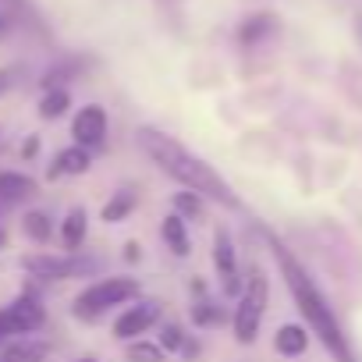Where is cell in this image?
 Returning a JSON list of instances; mask_svg holds the SVG:
<instances>
[{"mask_svg":"<svg viewBox=\"0 0 362 362\" xmlns=\"http://www.w3.org/2000/svg\"><path fill=\"white\" fill-rule=\"evenodd\" d=\"M135 142H139V149H142L167 177L177 181L181 189H189V192H196V196H203L206 203H217V206H224V210H242V199L235 196V189L228 185V181H224L203 156L189 153L174 135H167V132H160V128H153V124H142V128L135 132Z\"/></svg>","mask_w":362,"mask_h":362,"instance_id":"1","label":"cell"},{"mask_svg":"<svg viewBox=\"0 0 362 362\" xmlns=\"http://www.w3.org/2000/svg\"><path fill=\"white\" fill-rule=\"evenodd\" d=\"M263 235H267V242H270V249H274V259H277V267H281V277H284V284H288V291H291V298H295L302 320L309 323V330L323 341V348L334 355V362H355V351H351V344H348V337H344V330H341V323H337L330 302L323 298V291H320L316 281L309 277V270L295 259V252H291L274 231L263 228Z\"/></svg>","mask_w":362,"mask_h":362,"instance_id":"2","label":"cell"},{"mask_svg":"<svg viewBox=\"0 0 362 362\" xmlns=\"http://www.w3.org/2000/svg\"><path fill=\"white\" fill-rule=\"evenodd\" d=\"M142 295L135 277H100L89 288H82V295L71 302V316L82 323H96L107 313H114L117 305H128Z\"/></svg>","mask_w":362,"mask_h":362,"instance_id":"3","label":"cell"},{"mask_svg":"<svg viewBox=\"0 0 362 362\" xmlns=\"http://www.w3.org/2000/svg\"><path fill=\"white\" fill-rule=\"evenodd\" d=\"M22 270L36 281H78V277H100L103 259L86 252H29L22 256Z\"/></svg>","mask_w":362,"mask_h":362,"instance_id":"4","label":"cell"},{"mask_svg":"<svg viewBox=\"0 0 362 362\" xmlns=\"http://www.w3.org/2000/svg\"><path fill=\"white\" fill-rule=\"evenodd\" d=\"M267 302H270V281H267V274L259 267H252L249 281L238 291V305H235V341L238 344H252L256 341L263 313H267Z\"/></svg>","mask_w":362,"mask_h":362,"instance_id":"5","label":"cell"},{"mask_svg":"<svg viewBox=\"0 0 362 362\" xmlns=\"http://www.w3.org/2000/svg\"><path fill=\"white\" fill-rule=\"evenodd\" d=\"M43 323H47V309H43L40 295H33V291H22L8 305H0V337L4 341L33 337Z\"/></svg>","mask_w":362,"mask_h":362,"instance_id":"6","label":"cell"},{"mask_svg":"<svg viewBox=\"0 0 362 362\" xmlns=\"http://www.w3.org/2000/svg\"><path fill=\"white\" fill-rule=\"evenodd\" d=\"M153 323H160V302L156 298H135L121 309V316L114 320V337L117 341H135L142 337Z\"/></svg>","mask_w":362,"mask_h":362,"instance_id":"7","label":"cell"},{"mask_svg":"<svg viewBox=\"0 0 362 362\" xmlns=\"http://www.w3.org/2000/svg\"><path fill=\"white\" fill-rule=\"evenodd\" d=\"M214 267H217V277H221L224 295H238V291H242L238 249H235V242H231V235H228L224 228L214 231Z\"/></svg>","mask_w":362,"mask_h":362,"instance_id":"8","label":"cell"},{"mask_svg":"<svg viewBox=\"0 0 362 362\" xmlns=\"http://www.w3.org/2000/svg\"><path fill=\"white\" fill-rule=\"evenodd\" d=\"M107 110L100 107V103H86L78 114H75V121H71V139H75V146H82V149H100L103 142H107Z\"/></svg>","mask_w":362,"mask_h":362,"instance_id":"9","label":"cell"},{"mask_svg":"<svg viewBox=\"0 0 362 362\" xmlns=\"http://www.w3.org/2000/svg\"><path fill=\"white\" fill-rule=\"evenodd\" d=\"M40 196V181L18 170H0V210H18Z\"/></svg>","mask_w":362,"mask_h":362,"instance_id":"10","label":"cell"},{"mask_svg":"<svg viewBox=\"0 0 362 362\" xmlns=\"http://www.w3.org/2000/svg\"><path fill=\"white\" fill-rule=\"evenodd\" d=\"M93 167V153L82 149V146H68L54 156V163L47 167V181H57V177H78Z\"/></svg>","mask_w":362,"mask_h":362,"instance_id":"11","label":"cell"},{"mask_svg":"<svg viewBox=\"0 0 362 362\" xmlns=\"http://www.w3.org/2000/svg\"><path fill=\"white\" fill-rule=\"evenodd\" d=\"M50 344L40 337H15L0 344V362H47Z\"/></svg>","mask_w":362,"mask_h":362,"instance_id":"12","label":"cell"},{"mask_svg":"<svg viewBox=\"0 0 362 362\" xmlns=\"http://www.w3.org/2000/svg\"><path fill=\"white\" fill-rule=\"evenodd\" d=\"M160 238H163V242H167V249H170L174 256H181V259H185V256L192 252L189 228H185V221H181L177 214H167V217L160 221Z\"/></svg>","mask_w":362,"mask_h":362,"instance_id":"13","label":"cell"},{"mask_svg":"<svg viewBox=\"0 0 362 362\" xmlns=\"http://www.w3.org/2000/svg\"><path fill=\"white\" fill-rule=\"evenodd\" d=\"M135 206H139V192L124 185V189H117V192L107 199V206L100 210V221H103V224H121V221L132 217Z\"/></svg>","mask_w":362,"mask_h":362,"instance_id":"14","label":"cell"},{"mask_svg":"<svg viewBox=\"0 0 362 362\" xmlns=\"http://www.w3.org/2000/svg\"><path fill=\"white\" fill-rule=\"evenodd\" d=\"M86 235H89V214H86L82 206L68 210V217H64V224H61L64 252H78V249H82V242H86Z\"/></svg>","mask_w":362,"mask_h":362,"instance_id":"15","label":"cell"},{"mask_svg":"<svg viewBox=\"0 0 362 362\" xmlns=\"http://www.w3.org/2000/svg\"><path fill=\"white\" fill-rule=\"evenodd\" d=\"M277 33V18L274 15H252V18H245L242 25H238V43L242 47H256V43H263L267 36H274Z\"/></svg>","mask_w":362,"mask_h":362,"instance_id":"16","label":"cell"},{"mask_svg":"<svg viewBox=\"0 0 362 362\" xmlns=\"http://www.w3.org/2000/svg\"><path fill=\"white\" fill-rule=\"evenodd\" d=\"M274 348H277L281 355L295 358V355H302V351L309 348V330L298 327V323H284V327L277 330V337H274Z\"/></svg>","mask_w":362,"mask_h":362,"instance_id":"17","label":"cell"},{"mask_svg":"<svg viewBox=\"0 0 362 362\" xmlns=\"http://www.w3.org/2000/svg\"><path fill=\"white\" fill-rule=\"evenodd\" d=\"M22 235H25L29 242H36V245H47V242L54 238V221H50L43 210H29V214L22 217Z\"/></svg>","mask_w":362,"mask_h":362,"instance_id":"18","label":"cell"},{"mask_svg":"<svg viewBox=\"0 0 362 362\" xmlns=\"http://www.w3.org/2000/svg\"><path fill=\"white\" fill-rule=\"evenodd\" d=\"M82 68H86V61H82V57H68V61L54 64V68L43 75V89H64V82L78 78V75H82Z\"/></svg>","mask_w":362,"mask_h":362,"instance_id":"19","label":"cell"},{"mask_svg":"<svg viewBox=\"0 0 362 362\" xmlns=\"http://www.w3.org/2000/svg\"><path fill=\"white\" fill-rule=\"evenodd\" d=\"M192 291L199 295L196 305H192V320H196V327H214V323H221V309L206 298V284H203V281H192Z\"/></svg>","mask_w":362,"mask_h":362,"instance_id":"20","label":"cell"},{"mask_svg":"<svg viewBox=\"0 0 362 362\" xmlns=\"http://www.w3.org/2000/svg\"><path fill=\"white\" fill-rule=\"evenodd\" d=\"M174 214H177L181 221H196V224H199V221H206V199L185 189V192L174 196Z\"/></svg>","mask_w":362,"mask_h":362,"instance_id":"21","label":"cell"},{"mask_svg":"<svg viewBox=\"0 0 362 362\" xmlns=\"http://www.w3.org/2000/svg\"><path fill=\"white\" fill-rule=\"evenodd\" d=\"M68 107H71V93L68 89H47L43 100H40V117L43 121H57V117L68 114Z\"/></svg>","mask_w":362,"mask_h":362,"instance_id":"22","label":"cell"},{"mask_svg":"<svg viewBox=\"0 0 362 362\" xmlns=\"http://www.w3.org/2000/svg\"><path fill=\"white\" fill-rule=\"evenodd\" d=\"M124 358L128 362H167V351L153 341L135 337V341H124Z\"/></svg>","mask_w":362,"mask_h":362,"instance_id":"23","label":"cell"},{"mask_svg":"<svg viewBox=\"0 0 362 362\" xmlns=\"http://www.w3.org/2000/svg\"><path fill=\"white\" fill-rule=\"evenodd\" d=\"M0 8H4L8 15H15V22L22 18L25 25H33L36 33H43V15H40V8L33 4V0H0Z\"/></svg>","mask_w":362,"mask_h":362,"instance_id":"24","label":"cell"},{"mask_svg":"<svg viewBox=\"0 0 362 362\" xmlns=\"http://www.w3.org/2000/svg\"><path fill=\"white\" fill-rule=\"evenodd\" d=\"M185 341H189V334H185V327H181V323H174V320H163L160 323V348L170 355V351H181V348H185Z\"/></svg>","mask_w":362,"mask_h":362,"instance_id":"25","label":"cell"},{"mask_svg":"<svg viewBox=\"0 0 362 362\" xmlns=\"http://www.w3.org/2000/svg\"><path fill=\"white\" fill-rule=\"evenodd\" d=\"M25 78V68L22 64H8V68H0V96H8L11 89H18Z\"/></svg>","mask_w":362,"mask_h":362,"instance_id":"26","label":"cell"},{"mask_svg":"<svg viewBox=\"0 0 362 362\" xmlns=\"http://www.w3.org/2000/svg\"><path fill=\"white\" fill-rule=\"evenodd\" d=\"M11 29H15V15H8L4 8H0V43L11 36Z\"/></svg>","mask_w":362,"mask_h":362,"instance_id":"27","label":"cell"},{"mask_svg":"<svg viewBox=\"0 0 362 362\" xmlns=\"http://www.w3.org/2000/svg\"><path fill=\"white\" fill-rule=\"evenodd\" d=\"M36 153H40V139H36V135H33V139H29V142H25V146H22V156H29V160H33V156H36Z\"/></svg>","mask_w":362,"mask_h":362,"instance_id":"28","label":"cell"},{"mask_svg":"<svg viewBox=\"0 0 362 362\" xmlns=\"http://www.w3.org/2000/svg\"><path fill=\"white\" fill-rule=\"evenodd\" d=\"M124 249H128V252H124V259H128V263H135V259H139V245H135V242H128Z\"/></svg>","mask_w":362,"mask_h":362,"instance_id":"29","label":"cell"},{"mask_svg":"<svg viewBox=\"0 0 362 362\" xmlns=\"http://www.w3.org/2000/svg\"><path fill=\"white\" fill-rule=\"evenodd\" d=\"M8 245V228H4V210H0V249Z\"/></svg>","mask_w":362,"mask_h":362,"instance_id":"30","label":"cell"},{"mask_svg":"<svg viewBox=\"0 0 362 362\" xmlns=\"http://www.w3.org/2000/svg\"><path fill=\"white\" fill-rule=\"evenodd\" d=\"M75 362H96V358H75Z\"/></svg>","mask_w":362,"mask_h":362,"instance_id":"31","label":"cell"}]
</instances>
